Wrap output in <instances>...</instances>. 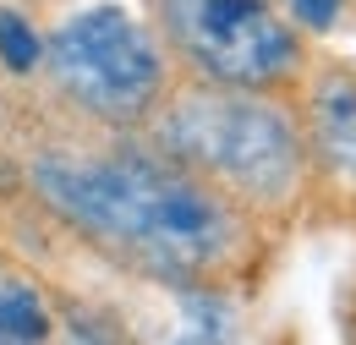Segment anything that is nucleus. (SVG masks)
<instances>
[{
    "instance_id": "1",
    "label": "nucleus",
    "mask_w": 356,
    "mask_h": 345,
    "mask_svg": "<svg viewBox=\"0 0 356 345\" xmlns=\"http://www.w3.org/2000/svg\"><path fill=\"white\" fill-rule=\"evenodd\" d=\"M28 198L104 263L165 291H236L264 263V225L165 159L143 131L55 115L17 159Z\"/></svg>"
},
{
    "instance_id": "2",
    "label": "nucleus",
    "mask_w": 356,
    "mask_h": 345,
    "mask_svg": "<svg viewBox=\"0 0 356 345\" xmlns=\"http://www.w3.org/2000/svg\"><path fill=\"white\" fill-rule=\"evenodd\" d=\"M143 137L181 170L209 181L220 198H230L241 214H252L264 230L296 225L312 209L307 148L291 93H247L176 77Z\"/></svg>"
},
{
    "instance_id": "3",
    "label": "nucleus",
    "mask_w": 356,
    "mask_h": 345,
    "mask_svg": "<svg viewBox=\"0 0 356 345\" xmlns=\"http://www.w3.org/2000/svg\"><path fill=\"white\" fill-rule=\"evenodd\" d=\"M39 77L55 115L99 131H143L181 72L137 6L93 0L44 33Z\"/></svg>"
},
{
    "instance_id": "4",
    "label": "nucleus",
    "mask_w": 356,
    "mask_h": 345,
    "mask_svg": "<svg viewBox=\"0 0 356 345\" xmlns=\"http://www.w3.org/2000/svg\"><path fill=\"white\" fill-rule=\"evenodd\" d=\"M148 22L192 83L296 93L312 39L280 11V0H148Z\"/></svg>"
},
{
    "instance_id": "5",
    "label": "nucleus",
    "mask_w": 356,
    "mask_h": 345,
    "mask_svg": "<svg viewBox=\"0 0 356 345\" xmlns=\"http://www.w3.org/2000/svg\"><path fill=\"white\" fill-rule=\"evenodd\" d=\"M291 99L307 148L312 209L356 219V66L329 49H312Z\"/></svg>"
},
{
    "instance_id": "6",
    "label": "nucleus",
    "mask_w": 356,
    "mask_h": 345,
    "mask_svg": "<svg viewBox=\"0 0 356 345\" xmlns=\"http://www.w3.org/2000/svg\"><path fill=\"white\" fill-rule=\"evenodd\" d=\"M0 335L49 345L55 335V302L28 280V274H0Z\"/></svg>"
},
{
    "instance_id": "7",
    "label": "nucleus",
    "mask_w": 356,
    "mask_h": 345,
    "mask_svg": "<svg viewBox=\"0 0 356 345\" xmlns=\"http://www.w3.org/2000/svg\"><path fill=\"white\" fill-rule=\"evenodd\" d=\"M176 296H186V312L159 345H247L225 291H176Z\"/></svg>"
},
{
    "instance_id": "8",
    "label": "nucleus",
    "mask_w": 356,
    "mask_h": 345,
    "mask_svg": "<svg viewBox=\"0 0 356 345\" xmlns=\"http://www.w3.org/2000/svg\"><path fill=\"white\" fill-rule=\"evenodd\" d=\"M44 66V33L33 28L28 11L0 6V72L6 77H39Z\"/></svg>"
},
{
    "instance_id": "9",
    "label": "nucleus",
    "mask_w": 356,
    "mask_h": 345,
    "mask_svg": "<svg viewBox=\"0 0 356 345\" xmlns=\"http://www.w3.org/2000/svg\"><path fill=\"white\" fill-rule=\"evenodd\" d=\"M280 11H285L307 39H329V33L351 17V0H280Z\"/></svg>"
},
{
    "instance_id": "10",
    "label": "nucleus",
    "mask_w": 356,
    "mask_h": 345,
    "mask_svg": "<svg viewBox=\"0 0 356 345\" xmlns=\"http://www.w3.org/2000/svg\"><path fill=\"white\" fill-rule=\"evenodd\" d=\"M0 345H33V340H17V335H0Z\"/></svg>"
},
{
    "instance_id": "11",
    "label": "nucleus",
    "mask_w": 356,
    "mask_h": 345,
    "mask_svg": "<svg viewBox=\"0 0 356 345\" xmlns=\"http://www.w3.org/2000/svg\"><path fill=\"white\" fill-rule=\"evenodd\" d=\"M351 335H356V291H351Z\"/></svg>"
},
{
    "instance_id": "12",
    "label": "nucleus",
    "mask_w": 356,
    "mask_h": 345,
    "mask_svg": "<svg viewBox=\"0 0 356 345\" xmlns=\"http://www.w3.org/2000/svg\"><path fill=\"white\" fill-rule=\"evenodd\" d=\"M351 11H356V0H351Z\"/></svg>"
}]
</instances>
